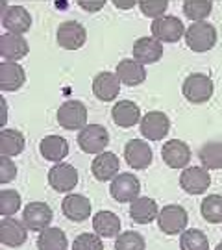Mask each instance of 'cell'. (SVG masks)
I'll return each mask as SVG.
<instances>
[{"label": "cell", "mask_w": 222, "mask_h": 250, "mask_svg": "<svg viewBox=\"0 0 222 250\" xmlns=\"http://www.w3.org/2000/svg\"><path fill=\"white\" fill-rule=\"evenodd\" d=\"M217 28L211 22H191L185 30V43L193 52H207L217 45Z\"/></svg>", "instance_id": "obj_1"}, {"label": "cell", "mask_w": 222, "mask_h": 250, "mask_svg": "<svg viewBox=\"0 0 222 250\" xmlns=\"http://www.w3.org/2000/svg\"><path fill=\"white\" fill-rule=\"evenodd\" d=\"M182 91H183V97H185L189 102L193 104H204L207 100L213 97V80L207 76V74H202V72H193L189 74L182 85Z\"/></svg>", "instance_id": "obj_2"}, {"label": "cell", "mask_w": 222, "mask_h": 250, "mask_svg": "<svg viewBox=\"0 0 222 250\" xmlns=\"http://www.w3.org/2000/svg\"><path fill=\"white\" fill-rule=\"evenodd\" d=\"M58 125L65 130H83L87 126V107L80 100H67L58 109Z\"/></svg>", "instance_id": "obj_3"}, {"label": "cell", "mask_w": 222, "mask_h": 250, "mask_svg": "<svg viewBox=\"0 0 222 250\" xmlns=\"http://www.w3.org/2000/svg\"><path fill=\"white\" fill-rule=\"evenodd\" d=\"M109 193L121 204H132L135 198H139L141 193V182L132 172H119L115 178L111 180Z\"/></svg>", "instance_id": "obj_4"}, {"label": "cell", "mask_w": 222, "mask_h": 250, "mask_svg": "<svg viewBox=\"0 0 222 250\" xmlns=\"http://www.w3.org/2000/svg\"><path fill=\"white\" fill-rule=\"evenodd\" d=\"M152 37L160 43H176L182 37H185L183 22L174 15H163V17L152 21Z\"/></svg>", "instance_id": "obj_5"}, {"label": "cell", "mask_w": 222, "mask_h": 250, "mask_svg": "<svg viewBox=\"0 0 222 250\" xmlns=\"http://www.w3.org/2000/svg\"><path fill=\"white\" fill-rule=\"evenodd\" d=\"M189 223V215L187 211L178 204H169L165 206L160 211L158 217V224H160V230L167 235H178V233H183Z\"/></svg>", "instance_id": "obj_6"}, {"label": "cell", "mask_w": 222, "mask_h": 250, "mask_svg": "<svg viewBox=\"0 0 222 250\" xmlns=\"http://www.w3.org/2000/svg\"><path fill=\"white\" fill-rule=\"evenodd\" d=\"M109 143V134L102 125H87L78 134V146L85 154H102Z\"/></svg>", "instance_id": "obj_7"}, {"label": "cell", "mask_w": 222, "mask_h": 250, "mask_svg": "<svg viewBox=\"0 0 222 250\" xmlns=\"http://www.w3.org/2000/svg\"><path fill=\"white\" fill-rule=\"evenodd\" d=\"M54 213L46 202H30L22 209V223L30 232H43L50 228Z\"/></svg>", "instance_id": "obj_8"}, {"label": "cell", "mask_w": 222, "mask_h": 250, "mask_svg": "<svg viewBox=\"0 0 222 250\" xmlns=\"http://www.w3.org/2000/svg\"><path fill=\"white\" fill-rule=\"evenodd\" d=\"M58 45L65 48V50H78L85 45V39H87V32L83 24L76 22V21H65L58 28Z\"/></svg>", "instance_id": "obj_9"}, {"label": "cell", "mask_w": 222, "mask_h": 250, "mask_svg": "<svg viewBox=\"0 0 222 250\" xmlns=\"http://www.w3.org/2000/svg\"><path fill=\"white\" fill-rule=\"evenodd\" d=\"M141 134L148 141H161L170 130L169 117L163 111H148L141 119Z\"/></svg>", "instance_id": "obj_10"}, {"label": "cell", "mask_w": 222, "mask_h": 250, "mask_svg": "<svg viewBox=\"0 0 222 250\" xmlns=\"http://www.w3.org/2000/svg\"><path fill=\"white\" fill-rule=\"evenodd\" d=\"M48 184L58 193H69L78 184V170L69 163H56L48 170Z\"/></svg>", "instance_id": "obj_11"}, {"label": "cell", "mask_w": 222, "mask_h": 250, "mask_svg": "<svg viewBox=\"0 0 222 250\" xmlns=\"http://www.w3.org/2000/svg\"><path fill=\"white\" fill-rule=\"evenodd\" d=\"M180 186L189 195H202L211 186V176L204 167H187L180 176Z\"/></svg>", "instance_id": "obj_12"}, {"label": "cell", "mask_w": 222, "mask_h": 250, "mask_svg": "<svg viewBox=\"0 0 222 250\" xmlns=\"http://www.w3.org/2000/svg\"><path fill=\"white\" fill-rule=\"evenodd\" d=\"M161 158L170 169H187L191 161V148L189 145L180 139H170L161 148Z\"/></svg>", "instance_id": "obj_13"}, {"label": "cell", "mask_w": 222, "mask_h": 250, "mask_svg": "<svg viewBox=\"0 0 222 250\" xmlns=\"http://www.w3.org/2000/svg\"><path fill=\"white\" fill-rule=\"evenodd\" d=\"M2 28H6V34L22 36L32 28V15L22 6H9V9L2 15Z\"/></svg>", "instance_id": "obj_14"}, {"label": "cell", "mask_w": 222, "mask_h": 250, "mask_svg": "<svg viewBox=\"0 0 222 250\" xmlns=\"http://www.w3.org/2000/svg\"><path fill=\"white\" fill-rule=\"evenodd\" d=\"M152 148L142 139H130L124 146V160L132 169L142 170L152 163Z\"/></svg>", "instance_id": "obj_15"}, {"label": "cell", "mask_w": 222, "mask_h": 250, "mask_svg": "<svg viewBox=\"0 0 222 250\" xmlns=\"http://www.w3.org/2000/svg\"><path fill=\"white\" fill-rule=\"evenodd\" d=\"M93 93L102 102H113L121 93V80L115 72H98L93 80Z\"/></svg>", "instance_id": "obj_16"}, {"label": "cell", "mask_w": 222, "mask_h": 250, "mask_svg": "<svg viewBox=\"0 0 222 250\" xmlns=\"http://www.w3.org/2000/svg\"><path fill=\"white\" fill-rule=\"evenodd\" d=\"M132 56L135 62L141 65H150L158 63L163 56V45L154 37H139L132 48Z\"/></svg>", "instance_id": "obj_17"}, {"label": "cell", "mask_w": 222, "mask_h": 250, "mask_svg": "<svg viewBox=\"0 0 222 250\" xmlns=\"http://www.w3.org/2000/svg\"><path fill=\"white\" fill-rule=\"evenodd\" d=\"M28 239V228L13 217H4L0 221V243L6 247H20Z\"/></svg>", "instance_id": "obj_18"}, {"label": "cell", "mask_w": 222, "mask_h": 250, "mask_svg": "<svg viewBox=\"0 0 222 250\" xmlns=\"http://www.w3.org/2000/svg\"><path fill=\"white\" fill-rule=\"evenodd\" d=\"M61 209L63 215L69 221L83 223V221H87L89 215H91V200L87 197H83V195L71 193V195H67V197L63 198Z\"/></svg>", "instance_id": "obj_19"}, {"label": "cell", "mask_w": 222, "mask_h": 250, "mask_svg": "<svg viewBox=\"0 0 222 250\" xmlns=\"http://www.w3.org/2000/svg\"><path fill=\"white\" fill-rule=\"evenodd\" d=\"M119 167H121V161L115 152H102L93 160L91 172L98 182H107L119 174Z\"/></svg>", "instance_id": "obj_20"}, {"label": "cell", "mask_w": 222, "mask_h": 250, "mask_svg": "<svg viewBox=\"0 0 222 250\" xmlns=\"http://www.w3.org/2000/svg\"><path fill=\"white\" fill-rule=\"evenodd\" d=\"M30 52L28 41L22 36H13V34H4L0 36V56L4 62H15L22 60Z\"/></svg>", "instance_id": "obj_21"}, {"label": "cell", "mask_w": 222, "mask_h": 250, "mask_svg": "<svg viewBox=\"0 0 222 250\" xmlns=\"http://www.w3.org/2000/svg\"><path fill=\"white\" fill-rule=\"evenodd\" d=\"M160 206L154 198L139 197L130 204V217L137 224H150L160 217Z\"/></svg>", "instance_id": "obj_22"}, {"label": "cell", "mask_w": 222, "mask_h": 250, "mask_svg": "<svg viewBox=\"0 0 222 250\" xmlns=\"http://www.w3.org/2000/svg\"><path fill=\"white\" fill-rule=\"evenodd\" d=\"M26 82V72L15 62L0 63V89L2 91H19Z\"/></svg>", "instance_id": "obj_23"}, {"label": "cell", "mask_w": 222, "mask_h": 250, "mask_svg": "<svg viewBox=\"0 0 222 250\" xmlns=\"http://www.w3.org/2000/svg\"><path fill=\"white\" fill-rule=\"evenodd\" d=\"M111 117L113 123L121 128H132L137 123H141V109L132 100H121L115 102V106L111 107Z\"/></svg>", "instance_id": "obj_24"}, {"label": "cell", "mask_w": 222, "mask_h": 250, "mask_svg": "<svg viewBox=\"0 0 222 250\" xmlns=\"http://www.w3.org/2000/svg\"><path fill=\"white\" fill-rule=\"evenodd\" d=\"M115 74L119 76L121 83L135 87V85H141L142 82L146 80V71H144V65H141L135 60H122L119 62L115 69Z\"/></svg>", "instance_id": "obj_25"}, {"label": "cell", "mask_w": 222, "mask_h": 250, "mask_svg": "<svg viewBox=\"0 0 222 250\" xmlns=\"http://www.w3.org/2000/svg\"><path fill=\"white\" fill-rule=\"evenodd\" d=\"M39 150L46 161L60 163L69 156V141L61 135H46L39 143Z\"/></svg>", "instance_id": "obj_26"}, {"label": "cell", "mask_w": 222, "mask_h": 250, "mask_svg": "<svg viewBox=\"0 0 222 250\" xmlns=\"http://www.w3.org/2000/svg\"><path fill=\"white\" fill-rule=\"evenodd\" d=\"M93 228L100 237H119L121 235V219L113 211H98L93 217Z\"/></svg>", "instance_id": "obj_27"}, {"label": "cell", "mask_w": 222, "mask_h": 250, "mask_svg": "<svg viewBox=\"0 0 222 250\" xmlns=\"http://www.w3.org/2000/svg\"><path fill=\"white\" fill-rule=\"evenodd\" d=\"M26 141L24 135L13 128H4L0 132V156L4 158H15L24 150Z\"/></svg>", "instance_id": "obj_28"}, {"label": "cell", "mask_w": 222, "mask_h": 250, "mask_svg": "<svg viewBox=\"0 0 222 250\" xmlns=\"http://www.w3.org/2000/svg\"><path fill=\"white\" fill-rule=\"evenodd\" d=\"M67 235L60 228H46L37 237V250H67Z\"/></svg>", "instance_id": "obj_29"}, {"label": "cell", "mask_w": 222, "mask_h": 250, "mask_svg": "<svg viewBox=\"0 0 222 250\" xmlns=\"http://www.w3.org/2000/svg\"><path fill=\"white\" fill-rule=\"evenodd\" d=\"M198 160L202 161V167L207 170L222 169V143H217V141L205 143L198 150Z\"/></svg>", "instance_id": "obj_30"}, {"label": "cell", "mask_w": 222, "mask_h": 250, "mask_svg": "<svg viewBox=\"0 0 222 250\" xmlns=\"http://www.w3.org/2000/svg\"><path fill=\"white\" fill-rule=\"evenodd\" d=\"M180 249L182 250H209V239L202 230L189 228L180 235Z\"/></svg>", "instance_id": "obj_31"}, {"label": "cell", "mask_w": 222, "mask_h": 250, "mask_svg": "<svg viewBox=\"0 0 222 250\" xmlns=\"http://www.w3.org/2000/svg\"><path fill=\"white\" fill-rule=\"evenodd\" d=\"M211 9H213V2H209V0H187V2H183V13L193 22H204L205 19L211 15Z\"/></svg>", "instance_id": "obj_32"}, {"label": "cell", "mask_w": 222, "mask_h": 250, "mask_svg": "<svg viewBox=\"0 0 222 250\" xmlns=\"http://www.w3.org/2000/svg\"><path fill=\"white\" fill-rule=\"evenodd\" d=\"M200 213L207 223H222V197L221 195H207L200 204Z\"/></svg>", "instance_id": "obj_33"}, {"label": "cell", "mask_w": 222, "mask_h": 250, "mask_svg": "<svg viewBox=\"0 0 222 250\" xmlns=\"http://www.w3.org/2000/svg\"><path fill=\"white\" fill-rule=\"evenodd\" d=\"M22 200L15 189H4L0 193V215L2 217H11L20 209Z\"/></svg>", "instance_id": "obj_34"}, {"label": "cell", "mask_w": 222, "mask_h": 250, "mask_svg": "<svg viewBox=\"0 0 222 250\" xmlns=\"http://www.w3.org/2000/svg\"><path fill=\"white\" fill-rule=\"evenodd\" d=\"M115 250H146V243L139 232H122L115 241Z\"/></svg>", "instance_id": "obj_35"}, {"label": "cell", "mask_w": 222, "mask_h": 250, "mask_svg": "<svg viewBox=\"0 0 222 250\" xmlns=\"http://www.w3.org/2000/svg\"><path fill=\"white\" fill-rule=\"evenodd\" d=\"M72 250H104V243L97 233H80L74 243H72Z\"/></svg>", "instance_id": "obj_36"}, {"label": "cell", "mask_w": 222, "mask_h": 250, "mask_svg": "<svg viewBox=\"0 0 222 250\" xmlns=\"http://www.w3.org/2000/svg\"><path fill=\"white\" fill-rule=\"evenodd\" d=\"M167 8H169L167 0H142V2H139V9H141L142 15L154 19V21L163 17Z\"/></svg>", "instance_id": "obj_37"}, {"label": "cell", "mask_w": 222, "mask_h": 250, "mask_svg": "<svg viewBox=\"0 0 222 250\" xmlns=\"http://www.w3.org/2000/svg\"><path fill=\"white\" fill-rule=\"evenodd\" d=\"M17 176V165L11 161V158L0 156V184H9Z\"/></svg>", "instance_id": "obj_38"}, {"label": "cell", "mask_w": 222, "mask_h": 250, "mask_svg": "<svg viewBox=\"0 0 222 250\" xmlns=\"http://www.w3.org/2000/svg\"><path fill=\"white\" fill-rule=\"evenodd\" d=\"M78 6L81 9H85V11H91V13H95V11H100V9L106 6V0H100V2H78Z\"/></svg>", "instance_id": "obj_39"}, {"label": "cell", "mask_w": 222, "mask_h": 250, "mask_svg": "<svg viewBox=\"0 0 222 250\" xmlns=\"http://www.w3.org/2000/svg\"><path fill=\"white\" fill-rule=\"evenodd\" d=\"M113 6L119 9H132L135 8V6H139V2H113Z\"/></svg>", "instance_id": "obj_40"}, {"label": "cell", "mask_w": 222, "mask_h": 250, "mask_svg": "<svg viewBox=\"0 0 222 250\" xmlns=\"http://www.w3.org/2000/svg\"><path fill=\"white\" fill-rule=\"evenodd\" d=\"M0 102H2V109H4V113H2V119H0V125L4 126V125H6V121H8V107H6V100H4V99L0 100Z\"/></svg>", "instance_id": "obj_41"}, {"label": "cell", "mask_w": 222, "mask_h": 250, "mask_svg": "<svg viewBox=\"0 0 222 250\" xmlns=\"http://www.w3.org/2000/svg\"><path fill=\"white\" fill-rule=\"evenodd\" d=\"M215 250H222V243H219V245H217V249Z\"/></svg>", "instance_id": "obj_42"}]
</instances>
